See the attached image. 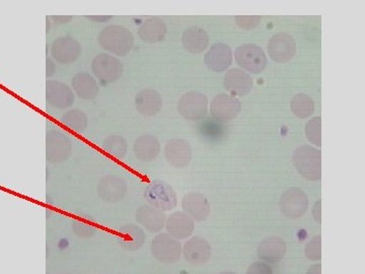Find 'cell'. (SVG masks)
I'll return each instance as SVG.
<instances>
[{"mask_svg": "<svg viewBox=\"0 0 365 274\" xmlns=\"http://www.w3.org/2000/svg\"><path fill=\"white\" fill-rule=\"evenodd\" d=\"M100 47L113 56H126L135 44L133 34L121 25L106 26L98 36Z\"/></svg>", "mask_w": 365, "mask_h": 274, "instance_id": "cell-1", "label": "cell"}, {"mask_svg": "<svg viewBox=\"0 0 365 274\" xmlns=\"http://www.w3.org/2000/svg\"><path fill=\"white\" fill-rule=\"evenodd\" d=\"M292 163L299 174L307 181H319L322 178V151L309 144L295 148Z\"/></svg>", "mask_w": 365, "mask_h": 274, "instance_id": "cell-2", "label": "cell"}, {"mask_svg": "<svg viewBox=\"0 0 365 274\" xmlns=\"http://www.w3.org/2000/svg\"><path fill=\"white\" fill-rule=\"evenodd\" d=\"M235 64L249 74H260L268 66L267 55L260 46L245 43L235 49Z\"/></svg>", "mask_w": 365, "mask_h": 274, "instance_id": "cell-3", "label": "cell"}, {"mask_svg": "<svg viewBox=\"0 0 365 274\" xmlns=\"http://www.w3.org/2000/svg\"><path fill=\"white\" fill-rule=\"evenodd\" d=\"M91 72L102 85L117 83L123 76L124 66L121 60L108 53H100L91 61Z\"/></svg>", "mask_w": 365, "mask_h": 274, "instance_id": "cell-4", "label": "cell"}, {"mask_svg": "<svg viewBox=\"0 0 365 274\" xmlns=\"http://www.w3.org/2000/svg\"><path fill=\"white\" fill-rule=\"evenodd\" d=\"M144 197L150 206L163 211H170L178 206V196L175 189L162 180L148 183Z\"/></svg>", "mask_w": 365, "mask_h": 274, "instance_id": "cell-5", "label": "cell"}, {"mask_svg": "<svg viewBox=\"0 0 365 274\" xmlns=\"http://www.w3.org/2000/svg\"><path fill=\"white\" fill-rule=\"evenodd\" d=\"M309 206V196L300 187H290L281 194L279 208L288 220H299L306 215Z\"/></svg>", "mask_w": 365, "mask_h": 274, "instance_id": "cell-6", "label": "cell"}, {"mask_svg": "<svg viewBox=\"0 0 365 274\" xmlns=\"http://www.w3.org/2000/svg\"><path fill=\"white\" fill-rule=\"evenodd\" d=\"M178 112L185 120L199 121L207 115L209 100L200 91H191L184 93L178 102Z\"/></svg>", "mask_w": 365, "mask_h": 274, "instance_id": "cell-7", "label": "cell"}, {"mask_svg": "<svg viewBox=\"0 0 365 274\" xmlns=\"http://www.w3.org/2000/svg\"><path fill=\"white\" fill-rule=\"evenodd\" d=\"M71 137L58 128H52L48 131L46 137V155L48 162L61 163L66 162L72 151Z\"/></svg>", "mask_w": 365, "mask_h": 274, "instance_id": "cell-8", "label": "cell"}, {"mask_svg": "<svg viewBox=\"0 0 365 274\" xmlns=\"http://www.w3.org/2000/svg\"><path fill=\"white\" fill-rule=\"evenodd\" d=\"M297 41L290 34L280 32L275 34L269 40L267 45L268 56L276 64H287L295 56Z\"/></svg>", "mask_w": 365, "mask_h": 274, "instance_id": "cell-9", "label": "cell"}, {"mask_svg": "<svg viewBox=\"0 0 365 274\" xmlns=\"http://www.w3.org/2000/svg\"><path fill=\"white\" fill-rule=\"evenodd\" d=\"M151 253L162 263H176L181 259V243L169 234H158L151 242Z\"/></svg>", "mask_w": 365, "mask_h": 274, "instance_id": "cell-10", "label": "cell"}, {"mask_svg": "<svg viewBox=\"0 0 365 274\" xmlns=\"http://www.w3.org/2000/svg\"><path fill=\"white\" fill-rule=\"evenodd\" d=\"M209 111L211 117L225 123L239 116L242 111V102L234 96L220 93L211 101V104H209Z\"/></svg>", "mask_w": 365, "mask_h": 274, "instance_id": "cell-11", "label": "cell"}, {"mask_svg": "<svg viewBox=\"0 0 365 274\" xmlns=\"http://www.w3.org/2000/svg\"><path fill=\"white\" fill-rule=\"evenodd\" d=\"M46 98L48 104L60 110L68 109L76 102L71 86L56 79H48L46 83Z\"/></svg>", "mask_w": 365, "mask_h": 274, "instance_id": "cell-12", "label": "cell"}, {"mask_svg": "<svg viewBox=\"0 0 365 274\" xmlns=\"http://www.w3.org/2000/svg\"><path fill=\"white\" fill-rule=\"evenodd\" d=\"M127 184L124 179L118 176H104L97 184L98 196L105 203L116 204L121 203L127 194Z\"/></svg>", "mask_w": 365, "mask_h": 274, "instance_id": "cell-13", "label": "cell"}, {"mask_svg": "<svg viewBox=\"0 0 365 274\" xmlns=\"http://www.w3.org/2000/svg\"><path fill=\"white\" fill-rule=\"evenodd\" d=\"M81 46L78 41L71 37H60L51 46V57L59 64H71L81 57Z\"/></svg>", "mask_w": 365, "mask_h": 274, "instance_id": "cell-14", "label": "cell"}, {"mask_svg": "<svg viewBox=\"0 0 365 274\" xmlns=\"http://www.w3.org/2000/svg\"><path fill=\"white\" fill-rule=\"evenodd\" d=\"M234 54L232 48L225 43L217 42L211 45L204 55V62L209 71L220 73L227 71L232 64Z\"/></svg>", "mask_w": 365, "mask_h": 274, "instance_id": "cell-15", "label": "cell"}, {"mask_svg": "<svg viewBox=\"0 0 365 274\" xmlns=\"http://www.w3.org/2000/svg\"><path fill=\"white\" fill-rule=\"evenodd\" d=\"M165 157L172 167L184 169L192 161V148L188 141L182 138L170 139L165 146Z\"/></svg>", "mask_w": 365, "mask_h": 274, "instance_id": "cell-16", "label": "cell"}, {"mask_svg": "<svg viewBox=\"0 0 365 274\" xmlns=\"http://www.w3.org/2000/svg\"><path fill=\"white\" fill-rule=\"evenodd\" d=\"M185 260L194 265L207 263L212 254V247L205 238L200 235L189 238L182 248Z\"/></svg>", "mask_w": 365, "mask_h": 274, "instance_id": "cell-17", "label": "cell"}, {"mask_svg": "<svg viewBox=\"0 0 365 274\" xmlns=\"http://www.w3.org/2000/svg\"><path fill=\"white\" fill-rule=\"evenodd\" d=\"M165 230L170 237L180 240L189 239L195 230V220L185 211H174L167 216Z\"/></svg>", "mask_w": 365, "mask_h": 274, "instance_id": "cell-18", "label": "cell"}, {"mask_svg": "<svg viewBox=\"0 0 365 274\" xmlns=\"http://www.w3.org/2000/svg\"><path fill=\"white\" fill-rule=\"evenodd\" d=\"M287 253V242L278 235H270V237L265 238L257 248V255L260 260L268 264L279 263L284 259Z\"/></svg>", "mask_w": 365, "mask_h": 274, "instance_id": "cell-19", "label": "cell"}, {"mask_svg": "<svg viewBox=\"0 0 365 274\" xmlns=\"http://www.w3.org/2000/svg\"><path fill=\"white\" fill-rule=\"evenodd\" d=\"M182 211L199 223L207 220L211 213L207 197L200 192H190L182 197Z\"/></svg>", "mask_w": 365, "mask_h": 274, "instance_id": "cell-20", "label": "cell"}, {"mask_svg": "<svg viewBox=\"0 0 365 274\" xmlns=\"http://www.w3.org/2000/svg\"><path fill=\"white\" fill-rule=\"evenodd\" d=\"M135 220L139 227L143 228L146 232L158 234L165 228L167 215L165 211L153 208L150 204H145L137 209Z\"/></svg>", "mask_w": 365, "mask_h": 274, "instance_id": "cell-21", "label": "cell"}, {"mask_svg": "<svg viewBox=\"0 0 365 274\" xmlns=\"http://www.w3.org/2000/svg\"><path fill=\"white\" fill-rule=\"evenodd\" d=\"M223 86L232 96L248 95L252 88H254V81L251 74L241 68H232L225 73L223 78Z\"/></svg>", "mask_w": 365, "mask_h": 274, "instance_id": "cell-22", "label": "cell"}, {"mask_svg": "<svg viewBox=\"0 0 365 274\" xmlns=\"http://www.w3.org/2000/svg\"><path fill=\"white\" fill-rule=\"evenodd\" d=\"M134 104L138 113L145 117H153L163 108L162 95L153 88H143L136 93Z\"/></svg>", "mask_w": 365, "mask_h": 274, "instance_id": "cell-23", "label": "cell"}, {"mask_svg": "<svg viewBox=\"0 0 365 274\" xmlns=\"http://www.w3.org/2000/svg\"><path fill=\"white\" fill-rule=\"evenodd\" d=\"M209 43H210V38L202 26H192L182 33V47L191 54L203 53L209 47Z\"/></svg>", "mask_w": 365, "mask_h": 274, "instance_id": "cell-24", "label": "cell"}, {"mask_svg": "<svg viewBox=\"0 0 365 274\" xmlns=\"http://www.w3.org/2000/svg\"><path fill=\"white\" fill-rule=\"evenodd\" d=\"M160 151H162V144L158 137L144 134L134 141L133 153L139 162H153L160 156Z\"/></svg>", "mask_w": 365, "mask_h": 274, "instance_id": "cell-25", "label": "cell"}, {"mask_svg": "<svg viewBox=\"0 0 365 274\" xmlns=\"http://www.w3.org/2000/svg\"><path fill=\"white\" fill-rule=\"evenodd\" d=\"M72 91L83 100H95L100 93L97 79L86 71L74 74L71 79Z\"/></svg>", "mask_w": 365, "mask_h": 274, "instance_id": "cell-26", "label": "cell"}, {"mask_svg": "<svg viewBox=\"0 0 365 274\" xmlns=\"http://www.w3.org/2000/svg\"><path fill=\"white\" fill-rule=\"evenodd\" d=\"M168 28L165 21L158 16L148 19L138 28V36L141 41L150 44L162 42L167 36Z\"/></svg>", "mask_w": 365, "mask_h": 274, "instance_id": "cell-27", "label": "cell"}, {"mask_svg": "<svg viewBox=\"0 0 365 274\" xmlns=\"http://www.w3.org/2000/svg\"><path fill=\"white\" fill-rule=\"evenodd\" d=\"M199 136L209 144L220 143L227 136V127L215 118H206L198 125Z\"/></svg>", "mask_w": 365, "mask_h": 274, "instance_id": "cell-28", "label": "cell"}, {"mask_svg": "<svg viewBox=\"0 0 365 274\" xmlns=\"http://www.w3.org/2000/svg\"><path fill=\"white\" fill-rule=\"evenodd\" d=\"M314 110H316V104L314 98L307 93H297L290 101V111L299 119L304 120L313 116Z\"/></svg>", "mask_w": 365, "mask_h": 274, "instance_id": "cell-29", "label": "cell"}, {"mask_svg": "<svg viewBox=\"0 0 365 274\" xmlns=\"http://www.w3.org/2000/svg\"><path fill=\"white\" fill-rule=\"evenodd\" d=\"M61 122L71 131L81 133L88 128V118L83 110L71 109L62 115Z\"/></svg>", "mask_w": 365, "mask_h": 274, "instance_id": "cell-30", "label": "cell"}, {"mask_svg": "<svg viewBox=\"0 0 365 274\" xmlns=\"http://www.w3.org/2000/svg\"><path fill=\"white\" fill-rule=\"evenodd\" d=\"M121 235L125 246L130 250L141 248L145 241V233H144L143 228L133 225V223L125 225L123 228H121Z\"/></svg>", "mask_w": 365, "mask_h": 274, "instance_id": "cell-31", "label": "cell"}, {"mask_svg": "<svg viewBox=\"0 0 365 274\" xmlns=\"http://www.w3.org/2000/svg\"><path fill=\"white\" fill-rule=\"evenodd\" d=\"M102 148L106 153H109L112 157L122 160L128 151V143H127V141L123 136L113 134V136L106 137L103 141Z\"/></svg>", "mask_w": 365, "mask_h": 274, "instance_id": "cell-32", "label": "cell"}, {"mask_svg": "<svg viewBox=\"0 0 365 274\" xmlns=\"http://www.w3.org/2000/svg\"><path fill=\"white\" fill-rule=\"evenodd\" d=\"M304 133L307 141L314 144V148H321L322 146V118L317 116L312 118L307 122L304 127Z\"/></svg>", "mask_w": 365, "mask_h": 274, "instance_id": "cell-33", "label": "cell"}, {"mask_svg": "<svg viewBox=\"0 0 365 274\" xmlns=\"http://www.w3.org/2000/svg\"><path fill=\"white\" fill-rule=\"evenodd\" d=\"M304 255L307 260L314 262H321L322 260V235H314L304 247Z\"/></svg>", "mask_w": 365, "mask_h": 274, "instance_id": "cell-34", "label": "cell"}, {"mask_svg": "<svg viewBox=\"0 0 365 274\" xmlns=\"http://www.w3.org/2000/svg\"><path fill=\"white\" fill-rule=\"evenodd\" d=\"M235 24L245 31H252L261 25L260 16H237L235 18Z\"/></svg>", "mask_w": 365, "mask_h": 274, "instance_id": "cell-35", "label": "cell"}, {"mask_svg": "<svg viewBox=\"0 0 365 274\" xmlns=\"http://www.w3.org/2000/svg\"><path fill=\"white\" fill-rule=\"evenodd\" d=\"M246 274H273V269L270 264L259 260L255 261L247 269Z\"/></svg>", "mask_w": 365, "mask_h": 274, "instance_id": "cell-36", "label": "cell"}, {"mask_svg": "<svg viewBox=\"0 0 365 274\" xmlns=\"http://www.w3.org/2000/svg\"><path fill=\"white\" fill-rule=\"evenodd\" d=\"M312 215H313L314 220L319 225L322 223V199H318L314 203L313 208H312Z\"/></svg>", "mask_w": 365, "mask_h": 274, "instance_id": "cell-37", "label": "cell"}, {"mask_svg": "<svg viewBox=\"0 0 365 274\" xmlns=\"http://www.w3.org/2000/svg\"><path fill=\"white\" fill-rule=\"evenodd\" d=\"M79 228V230H76V232L78 233L79 235H85L93 234V228L91 227V225H86L83 223H79L78 225H76V228Z\"/></svg>", "mask_w": 365, "mask_h": 274, "instance_id": "cell-38", "label": "cell"}, {"mask_svg": "<svg viewBox=\"0 0 365 274\" xmlns=\"http://www.w3.org/2000/svg\"><path fill=\"white\" fill-rule=\"evenodd\" d=\"M46 71H47L46 76H47L48 78H52L55 72H56V64H55L54 60L50 59V57L47 59V67H46Z\"/></svg>", "mask_w": 365, "mask_h": 274, "instance_id": "cell-39", "label": "cell"}, {"mask_svg": "<svg viewBox=\"0 0 365 274\" xmlns=\"http://www.w3.org/2000/svg\"><path fill=\"white\" fill-rule=\"evenodd\" d=\"M50 19L54 21L57 25H66V24L71 23L73 18L71 16H50Z\"/></svg>", "mask_w": 365, "mask_h": 274, "instance_id": "cell-40", "label": "cell"}, {"mask_svg": "<svg viewBox=\"0 0 365 274\" xmlns=\"http://www.w3.org/2000/svg\"><path fill=\"white\" fill-rule=\"evenodd\" d=\"M86 19L88 20L93 21V23L104 24L111 21L113 16H86Z\"/></svg>", "mask_w": 365, "mask_h": 274, "instance_id": "cell-41", "label": "cell"}, {"mask_svg": "<svg viewBox=\"0 0 365 274\" xmlns=\"http://www.w3.org/2000/svg\"><path fill=\"white\" fill-rule=\"evenodd\" d=\"M306 274H322L321 262H317V263H314L313 265L309 266Z\"/></svg>", "mask_w": 365, "mask_h": 274, "instance_id": "cell-42", "label": "cell"}, {"mask_svg": "<svg viewBox=\"0 0 365 274\" xmlns=\"http://www.w3.org/2000/svg\"><path fill=\"white\" fill-rule=\"evenodd\" d=\"M220 274H237V273H234V271H222Z\"/></svg>", "mask_w": 365, "mask_h": 274, "instance_id": "cell-43", "label": "cell"}]
</instances>
